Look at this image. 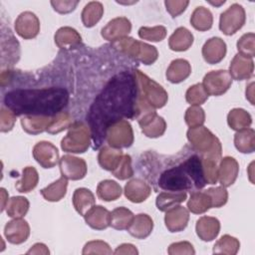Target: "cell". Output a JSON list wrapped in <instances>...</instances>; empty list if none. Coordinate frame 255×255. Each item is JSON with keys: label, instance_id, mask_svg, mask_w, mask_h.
I'll use <instances>...</instances> for the list:
<instances>
[{"label": "cell", "instance_id": "cell-8", "mask_svg": "<svg viewBox=\"0 0 255 255\" xmlns=\"http://www.w3.org/2000/svg\"><path fill=\"white\" fill-rule=\"evenodd\" d=\"M106 139L109 145L114 148L129 147L133 142V131L130 124L126 120L115 123L107 129Z\"/></svg>", "mask_w": 255, "mask_h": 255}, {"label": "cell", "instance_id": "cell-22", "mask_svg": "<svg viewBox=\"0 0 255 255\" xmlns=\"http://www.w3.org/2000/svg\"><path fill=\"white\" fill-rule=\"evenodd\" d=\"M111 212L102 205H94L85 215L86 223L93 229L104 230L110 226Z\"/></svg>", "mask_w": 255, "mask_h": 255}, {"label": "cell", "instance_id": "cell-51", "mask_svg": "<svg viewBox=\"0 0 255 255\" xmlns=\"http://www.w3.org/2000/svg\"><path fill=\"white\" fill-rule=\"evenodd\" d=\"M205 192L210 196L212 207L219 208L226 204L228 199V192L224 186H217V187H210Z\"/></svg>", "mask_w": 255, "mask_h": 255}, {"label": "cell", "instance_id": "cell-35", "mask_svg": "<svg viewBox=\"0 0 255 255\" xmlns=\"http://www.w3.org/2000/svg\"><path fill=\"white\" fill-rule=\"evenodd\" d=\"M227 123L232 129L239 131L248 128L251 126L252 118L247 111L236 108L228 113Z\"/></svg>", "mask_w": 255, "mask_h": 255}, {"label": "cell", "instance_id": "cell-21", "mask_svg": "<svg viewBox=\"0 0 255 255\" xmlns=\"http://www.w3.org/2000/svg\"><path fill=\"white\" fill-rule=\"evenodd\" d=\"M195 230L197 236L202 241H212L220 231V222L215 217L202 216L197 220Z\"/></svg>", "mask_w": 255, "mask_h": 255}, {"label": "cell", "instance_id": "cell-19", "mask_svg": "<svg viewBox=\"0 0 255 255\" xmlns=\"http://www.w3.org/2000/svg\"><path fill=\"white\" fill-rule=\"evenodd\" d=\"M239 172V164L237 160L231 156H225L220 159L218 166V180L222 186H231Z\"/></svg>", "mask_w": 255, "mask_h": 255}, {"label": "cell", "instance_id": "cell-43", "mask_svg": "<svg viewBox=\"0 0 255 255\" xmlns=\"http://www.w3.org/2000/svg\"><path fill=\"white\" fill-rule=\"evenodd\" d=\"M240 248V242L233 236L223 235L213 246V253L235 255Z\"/></svg>", "mask_w": 255, "mask_h": 255}, {"label": "cell", "instance_id": "cell-5", "mask_svg": "<svg viewBox=\"0 0 255 255\" xmlns=\"http://www.w3.org/2000/svg\"><path fill=\"white\" fill-rule=\"evenodd\" d=\"M113 46L128 55L129 58L136 60L144 65L153 64L158 57V52L154 46L139 42L131 37H125L113 43Z\"/></svg>", "mask_w": 255, "mask_h": 255}, {"label": "cell", "instance_id": "cell-45", "mask_svg": "<svg viewBox=\"0 0 255 255\" xmlns=\"http://www.w3.org/2000/svg\"><path fill=\"white\" fill-rule=\"evenodd\" d=\"M186 102L192 106H200L206 102L208 99V94L206 93L202 84H195L188 88L185 94Z\"/></svg>", "mask_w": 255, "mask_h": 255}, {"label": "cell", "instance_id": "cell-44", "mask_svg": "<svg viewBox=\"0 0 255 255\" xmlns=\"http://www.w3.org/2000/svg\"><path fill=\"white\" fill-rule=\"evenodd\" d=\"M72 124V117L67 112H61L52 118L47 131L51 134H55L70 128Z\"/></svg>", "mask_w": 255, "mask_h": 255}, {"label": "cell", "instance_id": "cell-1", "mask_svg": "<svg viewBox=\"0 0 255 255\" xmlns=\"http://www.w3.org/2000/svg\"><path fill=\"white\" fill-rule=\"evenodd\" d=\"M136 100L137 85L133 73L122 72L109 81L87 115L94 149L103 144L112 125L125 118H134Z\"/></svg>", "mask_w": 255, "mask_h": 255}, {"label": "cell", "instance_id": "cell-62", "mask_svg": "<svg viewBox=\"0 0 255 255\" xmlns=\"http://www.w3.org/2000/svg\"><path fill=\"white\" fill-rule=\"evenodd\" d=\"M210 4H212V5H215V6H219V5H221V4H224L225 3V1L223 0V1H220V2H213V1H208Z\"/></svg>", "mask_w": 255, "mask_h": 255}, {"label": "cell", "instance_id": "cell-60", "mask_svg": "<svg viewBox=\"0 0 255 255\" xmlns=\"http://www.w3.org/2000/svg\"><path fill=\"white\" fill-rule=\"evenodd\" d=\"M1 211H3L6 208V205L8 203V193L6 192L5 188H1Z\"/></svg>", "mask_w": 255, "mask_h": 255}, {"label": "cell", "instance_id": "cell-52", "mask_svg": "<svg viewBox=\"0 0 255 255\" xmlns=\"http://www.w3.org/2000/svg\"><path fill=\"white\" fill-rule=\"evenodd\" d=\"M83 254H112L113 251L110 248L109 244L105 241L95 240L86 243L83 249Z\"/></svg>", "mask_w": 255, "mask_h": 255}, {"label": "cell", "instance_id": "cell-2", "mask_svg": "<svg viewBox=\"0 0 255 255\" xmlns=\"http://www.w3.org/2000/svg\"><path fill=\"white\" fill-rule=\"evenodd\" d=\"M68 102L69 93L64 88L19 89L7 93L4 98V105L16 116L54 117Z\"/></svg>", "mask_w": 255, "mask_h": 255}, {"label": "cell", "instance_id": "cell-36", "mask_svg": "<svg viewBox=\"0 0 255 255\" xmlns=\"http://www.w3.org/2000/svg\"><path fill=\"white\" fill-rule=\"evenodd\" d=\"M235 147L242 153H251L255 149V131L253 128L239 130L234 135Z\"/></svg>", "mask_w": 255, "mask_h": 255}, {"label": "cell", "instance_id": "cell-48", "mask_svg": "<svg viewBox=\"0 0 255 255\" xmlns=\"http://www.w3.org/2000/svg\"><path fill=\"white\" fill-rule=\"evenodd\" d=\"M237 50L239 54L253 58L255 55V34L246 33L237 41Z\"/></svg>", "mask_w": 255, "mask_h": 255}, {"label": "cell", "instance_id": "cell-17", "mask_svg": "<svg viewBox=\"0 0 255 255\" xmlns=\"http://www.w3.org/2000/svg\"><path fill=\"white\" fill-rule=\"evenodd\" d=\"M226 55V43L219 37H212L202 47V56L205 62L210 65L217 64Z\"/></svg>", "mask_w": 255, "mask_h": 255}, {"label": "cell", "instance_id": "cell-7", "mask_svg": "<svg viewBox=\"0 0 255 255\" xmlns=\"http://www.w3.org/2000/svg\"><path fill=\"white\" fill-rule=\"evenodd\" d=\"M158 186L165 191H186L194 187L184 162L165 169L158 178Z\"/></svg>", "mask_w": 255, "mask_h": 255}, {"label": "cell", "instance_id": "cell-9", "mask_svg": "<svg viewBox=\"0 0 255 255\" xmlns=\"http://www.w3.org/2000/svg\"><path fill=\"white\" fill-rule=\"evenodd\" d=\"M246 15L244 8L234 3L220 15L219 29L227 36L235 34L245 24Z\"/></svg>", "mask_w": 255, "mask_h": 255}, {"label": "cell", "instance_id": "cell-42", "mask_svg": "<svg viewBox=\"0 0 255 255\" xmlns=\"http://www.w3.org/2000/svg\"><path fill=\"white\" fill-rule=\"evenodd\" d=\"M30 203L24 196H13L6 205V212L9 217L22 218L29 210Z\"/></svg>", "mask_w": 255, "mask_h": 255}, {"label": "cell", "instance_id": "cell-39", "mask_svg": "<svg viewBox=\"0 0 255 255\" xmlns=\"http://www.w3.org/2000/svg\"><path fill=\"white\" fill-rule=\"evenodd\" d=\"M122 194L121 185L111 179L101 181L97 186V195L104 201H113L118 199Z\"/></svg>", "mask_w": 255, "mask_h": 255}, {"label": "cell", "instance_id": "cell-28", "mask_svg": "<svg viewBox=\"0 0 255 255\" xmlns=\"http://www.w3.org/2000/svg\"><path fill=\"white\" fill-rule=\"evenodd\" d=\"M53 117L47 116H25L21 119L23 129L30 134H38L47 131Z\"/></svg>", "mask_w": 255, "mask_h": 255}, {"label": "cell", "instance_id": "cell-53", "mask_svg": "<svg viewBox=\"0 0 255 255\" xmlns=\"http://www.w3.org/2000/svg\"><path fill=\"white\" fill-rule=\"evenodd\" d=\"M16 115L8 108L2 107L0 113V130L2 132L10 131L15 124Z\"/></svg>", "mask_w": 255, "mask_h": 255}, {"label": "cell", "instance_id": "cell-4", "mask_svg": "<svg viewBox=\"0 0 255 255\" xmlns=\"http://www.w3.org/2000/svg\"><path fill=\"white\" fill-rule=\"evenodd\" d=\"M132 73L137 85V96L153 109L164 107L168 100L166 91L158 83L148 78L139 70H133Z\"/></svg>", "mask_w": 255, "mask_h": 255}, {"label": "cell", "instance_id": "cell-16", "mask_svg": "<svg viewBox=\"0 0 255 255\" xmlns=\"http://www.w3.org/2000/svg\"><path fill=\"white\" fill-rule=\"evenodd\" d=\"M254 63L252 58L236 54L229 66V74L232 79L237 81L248 80L253 76Z\"/></svg>", "mask_w": 255, "mask_h": 255}, {"label": "cell", "instance_id": "cell-34", "mask_svg": "<svg viewBox=\"0 0 255 255\" xmlns=\"http://www.w3.org/2000/svg\"><path fill=\"white\" fill-rule=\"evenodd\" d=\"M67 186H68V179L62 176L55 182L41 189L40 192L47 201L56 202L61 200L66 195Z\"/></svg>", "mask_w": 255, "mask_h": 255}, {"label": "cell", "instance_id": "cell-47", "mask_svg": "<svg viewBox=\"0 0 255 255\" xmlns=\"http://www.w3.org/2000/svg\"><path fill=\"white\" fill-rule=\"evenodd\" d=\"M138 36L143 40L160 42L166 36V29L161 25L154 27H140L138 30Z\"/></svg>", "mask_w": 255, "mask_h": 255}, {"label": "cell", "instance_id": "cell-59", "mask_svg": "<svg viewBox=\"0 0 255 255\" xmlns=\"http://www.w3.org/2000/svg\"><path fill=\"white\" fill-rule=\"evenodd\" d=\"M246 99L251 103V105H254V83L251 82L246 87Z\"/></svg>", "mask_w": 255, "mask_h": 255}, {"label": "cell", "instance_id": "cell-46", "mask_svg": "<svg viewBox=\"0 0 255 255\" xmlns=\"http://www.w3.org/2000/svg\"><path fill=\"white\" fill-rule=\"evenodd\" d=\"M184 120L189 128L200 127L205 122L204 110L200 106H191L186 110Z\"/></svg>", "mask_w": 255, "mask_h": 255}, {"label": "cell", "instance_id": "cell-49", "mask_svg": "<svg viewBox=\"0 0 255 255\" xmlns=\"http://www.w3.org/2000/svg\"><path fill=\"white\" fill-rule=\"evenodd\" d=\"M201 161L206 183L215 184L218 180V162L205 156H201Z\"/></svg>", "mask_w": 255, "mask_h": 255}, {"label": "cell", "instance_id": "cell-55", "mask_svg": "<svg viewBox=\"0 0 255 255\" xmlns=\"http://www.w3.org/2000/svg\"><path fill=\"white\" fill-rule=\"evenodd\" d=\"M189 1L186 0H166L164 5L166 11L171 15L172 18L179 16L187 8Z\"/></svg>", "mask_w": 255, "mask_h": 255}, {"label": "cell", "instance_id": "cell-18", "mask_svg": "<svg viewBox=\"0 0 255 255\" xmlns=\"http://www.w3.org/2000/svg\"><path fill=\"white\" fill-rule=\"evenodd\" d=\"M189 220L188 210L180 205H177L166 211L164 223L168 231L179 232L185 229Z\"/></svg>", "mask_w": 255, "mask_h": 255}, {"label": "cell", "instance_id": "cell-15", "mask_svg": "<svg viewBox=\"0 0 255 255\" xmlns=\"http://www.w3.org/2000/svg\"><path fill=\"white\" fill-rule=\"evenodd\" d=\"M4 235L8 242L12 244H21L25 242L30 235V226L22 218H14L4 227Z\"/></svg>", "mask_w": 255, "mask_h": 255}, {"label": "cell", "instance_id": "cell-26", "mask_svg": "<svg viewBox=\"0 0 255 255\" xmlns=\"http://www.w3.org/2000/svg\"><path fill=\"white\" fill-rule=\"evenodd\" d=\"M186 169L192 179L193 186L196 189H201L206 185V180L204 178L203 174V168H202V161L201 157L193 154L189 156L185 161H183Z\"/></svg>", "mask_w": 255, "mask_h": 255}, {"label": "cell", "instance_id": "cell-57", "mask_svg": "<svg viewBox=\"0 0 255 255\" xmlns=\"http://www.w3.org/2000/svg\"><path fill=\"white\" fill-rule=\"evenodd\" d=\"M114 253L117 254V255H119V254L135 255V254H138V251H137V249L135 248L134 245L129 244V243H124V244H121L120 246H118Z\"/></svg>", "mask_w": 255, "mask_h": 255}, {"label": "cell", "instance_id": "cell-11", "mask_svg": "<svg viewBox=\"0 0 255 255\" xmlns=\"http://www.w3.org/2000/svg\"><path fill=\"white\" fill-rule=\"evenodd\" d=\"M62 176L70 180H80L87 174V163L83 158L65 154L59 160Z\"/></svg>", "mask_w": 255, "mask_h": 255}, {"label": "cell", "instance_id": "cell-25", "mask_svg": "<svg viewBox=\"0 0 255 255\" xmlns=\"http://www.w3.org/2000/svg\"><path fill=\"white\" fill-rule=\"evenodd\" d=\"M191 74V66L184 59L173 60L166 70V79L172 84H178L189 77Z\"/></svg>", "mask_w": 255, "mask_h": 255}, {"label": "cell", "instance_id": "cell-33", "mask_svg": "<svg viewBox=\"0 0 255 255\" xmlns=\"http://www.w3.org/2000/svg\"><path fill=\"white\" fill-rule=\"evenodd\" d=\"M190 23L192 27L198 31H207L213 24L212 13L203 6L196 7L191 14Z\"/></svg>", "mask_w": 255, "mask_h": 255}, {"label": "cell", "instance_id": "cell-37", "mask_svg": "<svg viewBox=\"0 0 255 255\" xmlns=\"http://www.w3.org/2000/svg\"><path fill=\"white\" fill-rule=\"evenodd\" d=\"M104 14V6L101 2L92 1L89 2L82 11V22L85 27L91 28L95 26L102 18Z\"/></svg>", "mask_w": 255, "mask_h": 255}, {"label": "cell", "instance_id": "cell-24", "mask_svg": "<svg viewBox=\"0 0 255 255\" xmlns=\"http://www.w3.org/2000/svg\"><path fill=\"white\" fill-rule=\"evenodd\" d=\"M152 229L153 221L151 217L145 213H139L133 217L128 231L137 239H144L150 235Z\"/></svg>", "mask_w": 255, "mask_h": 255}, {"label": "cell", "instance_id": "cell-32", "mask_svg": "<svg viewBox=\"0 0 255 255\" xmlns=\"http://www.w3.org/2000/svg\"><path fill=\"white\" fill-rule=\"evenodd\" d=\"M187 197L185 191H166L161 192L156 197V207L160 211H167L181 202H183Z\"/></svg>", "mask_w": 255, "mask_h": 255}, {"label": "cell", "instance_id": "cell-54", "mask_svg": "<svg viewBox=\"0 0 255 255\" xmlns=\"http://www.w3.org/2000/svg\"><path fill=\"white\" fill-rule=\"evenodd\" d=\"M167 252L169 255H193L195 254V250L191 243L188 241H181L175 242L169 245Z\"/></svg>", "mask_w": 255, "mask_h": 255}, {"label": "cell", "instance_id": "cell-31", "mask_svg": "<svg viewBox=\"0 0 255 255\" xmlns=\"http://www.w3.org/2000/svg\"><path fill=\"white\" fill-rule=\"evenodd\" d=\"M55 43L60 49H71L81 43L82 37L72 27H61L55 34Z\"/></svg>", "mask_w": 255, "mask_h": 255}, {"label": "cell", "instance_id": "cell-12", "mask_svg": "<svg viewBox=\"0 0 255 255\" xmlns=\"http://www.w3.org/2000/svg\"><path fill=\"white\" fill-rule=\"evenodd\" d=\"M14 26L16 33L26 40L35 38L40 32V21L38 17L30 11L22 12L17 17Z\"/></svg>", "mask_w": 255, "mask_h": 255}, {"label": "cell", "instance_id": "cell-40", "mask_svg": "<svg viewBox=\"0 0 255 255\" xmlns=\"http://www.w3.org/2000/svg\"><path fill=\"white\" fill-rule=\"evenodd\" d=\"M187 207L194 214L204 213L212 207L211 198L205 191L193 192L187 201Z\"/></svg>", "mask_w": 255, "mask_h": 255}, {"label": "cell", "instance_id": "cell-58", "mask_svg": "<svg viewBox=\"0 0 255 255\" xmlns=\"http://www.w3.org/2000/svg\"><path fill=\"white\" fill-rule=\"evenodd\" d=\"M50 253L48 247L43 243H36L34 244L28 251L27 254H43L48 255Z\"/></svg>", "mask_w": 255, "mask_h": 255}, {"label": "cell", "instance_id": "cell-3", "mask_svg": "<svg viewBox=\"0 0 255 255\" xmlns=\"http://www.w3.org/2000/svg\"><path fill=\"white\" fill-rule=\"evenodd\" d=\"M187 139L202 156L220 161L222 146L220 140L205 127L190 128L187 130Z\"/></svg>", "mask_w": 255, "mask_h": 255}, {"label": "cell", "instance_id": "cell-29", "mask_svg": "<svg viewBox=\"0 0 255 255\" xmlns=\"http://www.w3.org/2000/svg\"><path fill=\"white\" fill-rule=\"evenodd\" d=\"M193 43V35L185 27L177 28L169 37L168 46L172 51L182 52L190 48Z\"/></svg>", "mask_w": 255, "mask_h": 255}, {"label": "cell", "instance_id": "cell-23", "mask_svg": "<svg viewBox=\"0 0 255 255\" xmlns=\"http://www.w3.org/2000/svg\"><path fill=\"white\" fill-rule=\"evenodd\" d=\"M150 192L151 189L149 185L139 178L129 180L125 186L126 197L133 203H140L144 201L150 195Z\"/></svg>", "mask_w": 255, "mask_h": 255}, {"label": "cell", "instance_id": "cell-50", "mask_svg": "<svg viewBox=\"0 0 255 255\" xmlns=\"http://www.w3.org/2000/svg\"><path fill=\"white\" fill-rule=\"evenodd\" d=\"M114 176L120 180H125L133 175V169L131 167V157L128 154H124L119 165L112 171Z\"/></svg>", "mask_w": 255, "mask_h": 255}, {"label": "cell", "instance_id": "cell-61", "mask_svg": "<svg viewBox=\"0 0 255 255\" xmlns=\"http://www.w3.org/2000/svg\"><path fill=\"white\" fill-rule=\"evenodd\" d=\"M253 164H254V162H251V164L249 165V178H250V181H251L252 183H254V180H253V178H252V176H253V172H252Z\"/></svg>", "mask_w": 255, "mask_h": 255}, {"label": "cell", "instance_id": "cell-20", "mask_svg": "<svg viewBox=\"0 0 255 255\" xmlns=\"http://www.w3.org/2000/svg\"><path fill=\"white\" fill-rule=\"evenodd\" d=\"M141 128V131L147 137L155 138L161 136L166 129V123L163 118L159 117L156 112L148 115L137 122Z\"/></svg>", "mask_w": 255, "mask_h": 255}, {"label": "cell", "instance_id": "cell-6", "mask_svg": "<svg viewBox=\"0 0 255 255\" xmlns=\"http://www.w3.org/2000/svg\"><path fill=\"white\" fill-rule=\"evenodd\" d=\"M91 130L89 126L83 122H75L69 128V131L61 141L64 151L72 153L85 152L91 143Z\"/></svg>", "mask_w": 255, "mask_h": 255}, {"label": "cell", "instance_id": "cell-13", "mask_svg": "<svg viewBox=\"0 0 255 255\" xmlns=\"http://www.w3.org/2000/svg\"><path fill=\"white\" fill-rule=\"evenodd\" d=\"M33 156L44 168H52L60 160L58 148L52 142L45 140L39 141L34 145Z\"/></svg>", "mask_w": 255, "mask_h": 255}, {"label": "cell", "instance_id": "cell-56", "mask_svg": "<svg viewBox=\"0 0 255 255\" xmlns=\"http://www.w3.org/2000/svg\"><path fill=\"white\" fill-rule=\"evenodd\" d=\"M78 4L79 1H51L53 9L60 14H67L74 11Z\"/></svg>", "mask_w": 255, "mask_h": 255}, {"label": "cell", "instance_id": "cell-38", "mask_svg": "<svg viewBox=\"0 0 255 255\" xmlns=\"http://www.w3.org/2000/svg\"><path fill=\"white\" fill-rule=\"evenodd\" d=\"M134 215L126 207H117L111 212L110 226L117 230H126L130 225Z\"/></svg>", "mask_w": 255, "mask_h": 255}, {"label": "cell", "instance_id": "cell-27", "mask_svg": "<svg viewBox=\"0 0 255 255\" xmlns=\"http://www.w3.org/2000/svg\"><path fill=\"white\" fill-rule=\"evenodd\" d=\"M95 196L90 189L80 187L74 191L73 205L80 215L84 216L95 205Z\"/></svg>", "mask_w": 255, "mask_h": 255}, {"label": "cell", "instance_id": "cell-10", "mask_svg": "<svg viewBox=\"0 0 255 255\" xmlns=\"http://www.w3.org/2000/svg\"><path fill=\"white\" fill-rule=\"evenodd\" d=\"M232 78L228 71L217 70L207 73L203 78V87L208 96H221L231 87Z\"/></svg>", "mask_w": 255, "mask_h": 255}, {"label": "cell", "instance_id": "cell-14", "mask_svg": "<svg viewBox=\"0 0 255 255\" xmlns=\"http://www.w3.org/2000/svg\"><path fill=\"white\" fill-rule=\"evenodd\" d=\"M131 30V23L127 17H117L111 20L103 29L102 37L110 42H116L120 39L128 37Z\"/></svg>", "mask_w": 255, "mask_h": 255}, {"label": "cell", "instance_id": "cell-30", "mask_svg": "<svg viewBox=\"0 0 255 255\" xmlns=\"http://www.w3.org/2000/svg\"><path fill=\"white\" fill-rule=\"evenodd\" d=\"M124 154L119 148H114L112 146H104L100 149L98 154V161L100 165L109 171H113L122 160Z\"/></svg>", "mask_w": 255, "mask_h": 255}, {"label": "cell", "instance_id": "cell-41", "mask_svg": "<svg viewBox=\"0 0 255 255\" xmlns=\"http://www.w3.org/2000/svg\"><path fill=\"white\" fill-rule=\"evenodd\" d=\"M39 181V174L35 167L27 166L23 169L22 177L19 181L16 182L15 187L19 192L27 193L33 190Z\"/></svg>", "mask_w": 255, "mask_h": 255}]
</instances>
